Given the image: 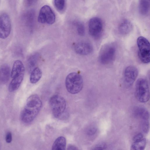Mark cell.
<instances>
[{
    "label": "cell",
    "instance_id": "obj_9",
    "mask_svg": "<svg viewBox=\"0 0 150 150\" xmlns=\"http://www.w3.org/2000/svg\"><path fill=\"white\" fill-rule=\"evenodd\" d=\"M11 22L8 15L3 13L0 15V38L4 39L7 38L11 32Z\"/></svg>",
    "mask_w": 150,
    "mask_h": 150
},
{
    "label": "cell",
    "instance_id": "obj_17",
    "mask_svg": "<svg viewBox=\"0 0 150 150\" xmlns=\"http://www.w3.org/2000/svg\"><path fill=\"white\" fill-rule=\"evenodd\" d=\"M134 114L136 117L140 118L142 120H149V113L148 111L142 107H137L134 110Z\"/></svg>",
    "mask_w": 150,
    "mask_h": 150
},
{
    "label": "cell",
    "instance_id": "obj_14",
    "mask_svg": "<svg viewBox=\"0 0 150 150\" xmlns=\"http://www.w3.org/2000/svg\"><path fill=\"white\" fill-rule=\"evenodd\" d=\"M10 69L7 64H4L0 67V83L4 84L8 80L10 77Z\"/></svg>",
    "mask_w": 150,
    "mask_h": 150
},
{
    "label": "cell",
    "instance_id": "obj_4",
    "mask_svg": "<svg viewBox=\"0 0 150 150\" xmlns=\"http://www.w3.org/2000/svg\"><path fill=\"white\" fill-rule=\"evenodd\" d=\"M135 96L139 102L145 103L149 99V87L147 81L143 78L137 81L135 86Z\"/></svg>",
    "mask_w": 150,
    "mask_h": 150
},
{
    "label": "cell",
    "instance_id": "obj_3",
    "mask_svg": "<svg viewBox=\"0 0 150 150\" xmlns=\"http://www.w3.org/2000/svg\"><path fill=\"white\" fill-rule=\"evenodd\" d=\"M49 104L54 116L57 118L61 117L65 112L67 107L64 98L58 95H54L50 98Z\"/></svg>",
    "mask_w": 150,
    "mask_h": 150
},
{
    "label": "cell",
    "instance_id": "obj_16",
    "mask_svg": "<svg viewBox=\"0 0 150 150\" xmlns=\"http://www.w3.org/2000/svg\"><path fill=\"white\" fill-rule=\"evenodd\" d=\"M66 139L63 136H60L57 138L54 141L52 147V150L66 149Z\"/></svg>",
    "mask_w": 150,
    "mask_h": 150
},
{
    "label": "cell",
    "instance_id": "obj_21",
    "mask_svg": "<svg viewBox=\"0 0 150 150\" xmlns=\"http://www.w3.org/2000/svg\"><path fill=\"white\" fill-rule=\"evenodd\" d=\"M34 19V13L33 10H30L27 12L23 16V20L27 23L30 24L33 22Z\"/></svg>",
    "mask_w": 150,
    "mask_h": 150
},
{
    "label": "cell",
    "instance_id": "obj_5",
    "mask_svg": "<svg viewBox=\"0 0 150 150\" xmlns=\"http://www.w3.org/2000/svg\"><path fill=\"white\" fill-rule=\"evenodd\" d=\"M138 55L141 61L148 64L150 61V43L148 40L142 36L138 37L137 40Z\"/></svg>",
    "mask_w": 150,
    "mask_h": 150
},
{
    "label": "cell",
    "instance_id": "obj_11",
    "mask_svg": "<svg viewBox=\"0 0 150 150\" xmlns=\"http://www.w3.org/2000/svg\"><path fill=\"white\" fill-rule=\"evenodd\" d=\"M76 52L81 55H87L91 53L93 51V47L90 43L86 42H80L76 43L74 46Z\"/></svg>",
    "mask_w": 150,
    "mask_h": 150
},
{
    "label": "cell",
    "instance_id": "obj_23",
    "mask_svg": "<svg viewBox=\"0 0 150 150\" xmlns=\"http://www.w3.org/2000/svg\"><path fill=\"white\" fill-rule=\"evenodd\" d=\"M65 0H54V4L56 9L59 12L62 11L65 6Z\"/></svg>",
    "mask_w": 150,
    "mask_h": 150
},
{
    "label": "cell",
    "instance_id": "obj_30",
    "mask_svg": "<svg viewBox=\"0 0 150 150\" xmlns=\"http://www.w3.org/2000/svg\"><path fill=\"white\" fill-rule=\"evenodd\" d=\"M36 0H25V3L28 6L32 5L35 2Z\"/></svg>",
    "mask_w": 150,
    "mask_h": 150
},
{
    "label": "cell",
    "instance_id": "obj_18",
    "mask_svg": "<svg viewBox=\"0 0 150 150\" xmlns=\"http://www.w3.org/2000/svg\"><path fill=\"white\" fill-rule=\"evenodd\" d=\"M42 75V72L38 67H35L33 69L30 75V80L32 83H35L40 79Z\"/></svg>",
    "mask_w": 150,
    "mask_h": 150
},
{
    "label": "cell",
    "instance_id": "obj_27",
    "mask_svg": "<svg viewBox=\"0 0 150 150\" xmlns=\"http://www.w3.org/2000/svg\"><path fill=\"white\" fill-rule=\"evenodd\" d=\"M107 145L106 143L103 142L99 143L96 145L93 149H105L107 148Z\"/></svg>",
    "mask_w": 150,
    "mask_h": 150
},
{
    "label": "cell",
    "instance_id": "obj_8",
    "mask_svg": "<svg viewBox=\"0 0 150 150\" xmlns=\"http://www.w3.org/2000/svg\"><path fill=\"white\" fill-rule=\"evenodd\" d=\"M55 16L51 8L45 5L41 8L38 18V21L41 23L52 24L55 21Z\"/></svg>",
    "mask_w": 150,
    "mask_h": 150
},
{
    "label": "cell",
    "instance_id": "obj_20",
    "mask_svg": "<svg viewBox=\"0 0 150 150\" xmlns=\"http://www.w3.org/2000/svg\"><path fill=\"white\" fill-rule=\"evenodd\" d=\"M150 4L148 0H139V12L143 15H145L148 13Z\"/></svg>",
    "mask_w": 150,
    "mask_h": 150
},
{
    "label": "cell",
    "instance_id": "obj_12",
    "mask_svg": "<svg viewBox=\"0 0 150 150\" xmlns=\"http://www.w3.org/2000/svg\"><path fill=\"white\" fill-rule=\"evenodd\" d=\"M133 28V26L131 22L127 20L122 21L118 27V30L120 33L125 35L130 33Z\"/></svg>",
    "mask_w": 150,
    "mask_h": 150
},
{
    "label": "cell",
    "instance_id": "obj_22",
    "mask_svg": "<svg viewBox=\"0 0 150 150\" xmlns=\"http://www.w3.org/2000/svg\"><path fill=\"white\" fill-rule=\"evenodd\" d=\"M38 55L37 54L32 55L28 60V67L30 69H31L35 66L38 60Z\"/></svg>",
    "mask_w": 150,
    "mask_h": 150
},
{
    "label": "cell",
    "instance_id": "obj_6",
    "mask_svg": "<svg viewBox=\"0 0 150 150\" xmlns=\"http://www.w3.org/2000/svg\"><path fill=\"white\" fill-rule=\"evenodd\" d=\"M116 47L112 43L105 45L101 49L98 59L102 64L106 65L110 64L114 60L116 53Z\"/></svg>",
    "mask_w": 150,
    "mask_h": 150
},
{
    "label": "cell",
    "instance_id": "obj_19",
    "mask_svg": "<svg viewBox=\"0 0 150 150\" xmlns=\"http://www.w3.org/2000/svg\"><path fill=\"white\" fill-rule=\"evenodd\" d=\"M146 144V140L143 138L134 141L131 146L132 150H143L144 149Z\"/></svg>",
    "mask_w": 150,
    "mask_h": 150
},
{
    "label": "cell",
    "instance_id": "obj_10",
    "mask_svg": "<svg viewBox=\"0 0 150 150\" xmlns=\"http://www.w3.org/2000/svg\"><path fill=\"white\" fill-rule=\"evenodd\" d=\"M138 75L137 69L133 66H129L125 69L123 72L124 81L127 86H131L137 79Z\"/></svg>",
    "mask_w": 150,
    "mask_h": 150
},
{
    "label": "cell",
    "instance_id": "obj_1",
    "mask_svg": "<svg viewBox=\"0 0 150 150\" xmlns=\"http://www.w3.org/2000/svg\"><path fill=\"white\" fill-rule=\"evenodd\" d=\"M42 106L41 100L38 95L33 94L30 96L21 112V120L25 123L32 122L39 113Z\"/></svg>",
    "mask_w": 150,
    "mask_h": 150
},
{
    "label": "cell",
    "instance_id": "obj_28",
    "mask_svg": "<svg viewBox=\"0 0 150 150\" xmlns=\"http://www.w3.org/2000/svg\"><path fill=\"white\" fill-rule=\"evenodd\" d=\"M12 140V134L11 132H8L6 135V141L7 143H10Z\"/></svg>",
    "mask_w": 150,
    "mask_h": 150
},
{
    "label": "cell",
    "instance_id": "obj_24",
    "mask_svg": "<svg viewBox=\"0 0 150 150\" xmlns=\"http://www.w3.org/2000/svg\"><path fill=\"white\" fill-rule=\"evenodd\" d=\"M76 27L78 34L81 36H83L85 34V29L83 24L79 22L76 23Z\"/></svg>",
    "mask_w": 150,
    "mask_h": 150
},
{
    "label": "cell",
    "instance_id": "obj_2",
    "mask_svg": "<svg viewBox=\"0 0 150 150\" xmlns=\"http://www.w3.org/2000/svg\"><path fill=\"white\" fill-rule=\"evenodd\" d=\"M65 86L69 92L72 94L79 93L83 86V81L81 75L76 72H71L67 76Z\"/></svg>",
    "mask_w": 150,
    "mask_h": 150
},
{
    "label": "cell",
    "instance_id": "obj_26",
    "mask_svg": "<svg viewBox=\"0 0 150 150\" xmlns=\"http://www.w3.org/2000/svg\"><path fill=\"white\" fill-rule=\"evenodd\" d=\"M97 131V129L95 127H91L87 129V134L89 136H92L96 134Z\"/></svg>",
    "mask_w": 150,
    "mask_h": 150
},
{
    "label": "cell",
    "instance_id": "obj_7",
    "mask_svg": "<svg viewBox=\"0 0 150 150\" xmlns=\"http://www.w3.org/2000/svg\"><path fill=\"white\" fill-rule=\"evenodd\" d=\"M88 26L91 35L95 39L100 38L103 30V24L101 19L97 17L91 18L89 21Z\"/></svg>",
    "mask_w": 150,
    "mask_h": 150
},
{
    "label": "cell",
    "instance_id": "obj_31",
    "mask_svg": "<svg viewBox=\"0 0 150 150\" xmlns=\"http://www.w3.org/2000/svg\"><path fill=\"white\" fill-rule=\"evenodd\" d=\"M68 150H77L78 149L75 146L71 145H69L68 146V148L67 149Z\"/></svg>",
    "mask_w": 150,
    "mask_h": 150
},
{
    "label": "cell",
    "instance_id": "obj_29",
    "mask_svg": "<svg viewBox=\"0 0 150 150\" xmlns=\"http://www.w3.org/2000/svg\"><path fill=\"white\" fill-rule=\"evenodd\" d=\"M143 135L142 133H139L136 134L133 137V141H135L140 139L143 138Z\"/></svg>",
    "mask_w": 150,
    "mask_h": 150
},
{
    "label": "cell",
    "instance_id": "obj_13",
    "mask_svg": "<svg viewBox=\"0 0 150 150\" xmlns=\"http://www.w3.org/2000/svg\"><path fill=\"white\" fill-rule=\"evenodd\" d=\"M24 71L25 68L22 62L19 60H16L13 65L11 76L13 78L21 73H24Z\"/></svg>",
    "mask_w": 150,
    "mask_h": 150
},
{
    "label": "cell",
    "instance_id": "obj_25",
    "mask_svg": "<svg viewBox=\"0 0 150 150\" xmlns=\"http://www.w3.org/2000/svg\"><path fill=\"white\" fill-rule=\"evenodd\" d=\"M141 127L143 132L145 133H147L149 129V124L148 120H142Z\"/></svg>",
    "mask_w": 150,
    "mask_h": 150
},
{
    "label": "cell",
    "instance_id": "obj_15",
    "mask_svg": "<svg viewBox=\"0 0 150 150\" xmlns=\"http://www.w3.org/2000/svg\"><path fill=\"white\" fill-rule=\"evenodd\" d=\"M24 74L21 73L13 78L9 85V91L13 92L19 88L23 80Z\"/></svg>",
    "mask_w": 150,
    "mask_h": 150
}]
</instances>
